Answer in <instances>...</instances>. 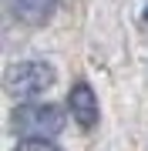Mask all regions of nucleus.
I'll use <instances>...</instances> for the list:
<instances>
[{
    "label": "nucleus",
    "instance_id": "obj_1",
    "mask_svg": "<svg viewBox=\"0 0 148 151\" xmlns=\"http://www.w3.org/2000/svg\"><path fill=\"white\" fill-rule=\"evenodd\" d=\"M10 128L24 141H51L64 131V111L57 104H20L10 114Z\"/></svg>",
    "mask_w": 148,
    "mask_h": 151
},
{
    "label": "nucleus",
    "instance_id": "obj_2",
    "mask_svg": "<svg viewBox=\"0 0 148 151\" xmlns=\"http://www.w3.org/2000/svg\"><path fill=\"white\" fill-rule=\"evenodd\" d=\"M7 94L17 97V101L30 104V97L44 94L51 84H54V67L47 60H17V64L7 70Z\"/></svg>",
    "mask_w": 148,
    "mask_h": 151
},
{
    "label": "nucleus",
    "instance_id": "obj_3",
    "mask_svg": "<svg viewBox=\"0 0 148 151\" xmlns=\"http://www.w3.org/2000/svg\"><path fill=\"white\" fill-rule=\"evenodd\" d=\"M67 111L81 128H98L101 108H98V94L91 91V84H74L67 94Z\"/></svg>",
    "mask_w": 148,
    "mask_h": 151
},
{
    "label": "nucleus",
    "instance_id": "obj_4",
    "mask_svg": "<svg viewBox=\"0 0 148 151\" xmlns=\"http://www.w3.org/2000/svg\"><path fill=\"white\" fill-rule=\"evenodd\" d=\"M10 4V14L20 24H30V27H40L47 24L57 10V0H7Z\"/></svg>",
    "mask_w": 148,
    "mask_h": 151
},
{
    "label": "nucleus",
    "instance_id": "obj_5",
    "mask_svg": "<svg viewBox=\"0 0 148 151\" xmlns=\"http://www.w3.org/2000/svg\"><path fill=\"white\" fill-rule=\"evenodd\" d=\"M14 151H61V148H54V141H20Z\"/></svg>",
    "mask_w": 148,
    "mask_h": 151
},
{
    "label": "nucleus",
    "instance_id": "obj_6",
    "mask_svg": "<svg viewBox=\"0 0 148 151\" xmlns=\"http://www.w3.org/2000/svg\"><path fill=\"white\" fill-rule=\"evenodd\" d=\"M145 20H148V10H145Z\"/></svg>",
    "mask_w": 148,
    "mask_h": 151
}]
</instances>
